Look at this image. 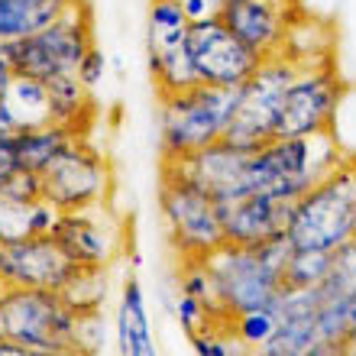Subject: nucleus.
Wrapping results in <instances>:
<instances>
[{
  "mask_svg": "<svg viewBox=\"0 0 356 356\" xmlns=\"http://www.w3.org/2000/svg\"><path fill=\"white\" fill-rule=\"evenodd\" d=\"M0 101H3V107H7L10 120H13L17 130L52 123V97H49V85L46 81H39V78L13 75V81L7 85V91L0 94Z\"/></svg>",
  "mask_w": 356,
  "mask_h": 356,
  "instance_id": "21",
  "label": "nucleus"
},
{
  "mask_svg": "<svg viewBox=\"0 0 356 356\" xmlns=\"http://www.w3.org/2000/svg\"><path fill=\"white\" fill-rule=\"evenodd\" d=\"M52 236L75 266H104V269H111L120 259H127L133 250L127 217L120 211H113L111 201L62 211Z\"/></svg>",
  "mask_w": 356,
  "mask_h": 356,
  "instance_id": "10",
  "label": "nucleus"
},
{
  "mask_svg": "<svg viewBox=\"0 0 356 356\" xmlns=\"http://www.w3.org/2000/svg\"><path fill=\"white\" fill-rule=\"evenodd\" d=\"M0 356H39V353H33V350L23 347V343H17V340L0 337Z\"/></svg>",
  "mask_w": 356,
  "mask_h": 356,
  "instance_id": "36",
  "label": "nucleus"
},
{
  "mask_svg": "<svg viewBox=\"0 0 356 356\" xmlns=\"http://www.w3.org/2000/svg\"><path fill=\"white\" fill-rule=\"evenodd\" d=\"M81 81H85V88H91V91H97L104 81V75H107V56L101 52V46L94 42L91 49L85 52V58H81V65H78L75 72Z\"/></svg>",
  "mask_w": 356,
  "mask_h": 356,
  "instance_id": "33",
  "label": "nucleus"
},
{
  "mask_svg": "<svg viewBox=\"0 0 356 356\" xmlns=\"http://www.w3.org/2000/svg\"><path fill=\"white\" fill-rule=\"evenodd\" d=\"M291 207H295V201H285L275 195H243L230 204H220L227 243L259 246L275 240V236H289Z\"/></svg>",
  "mask_w": 356,
  "mask_h": 356,
  "instance_id": "16",
  "label": "nucleus"
},
{
  "mask_svg": "<svg viewBox=\"0 0 356 356\" xmlns=\"http://www.w3.org/2000/svg\"><path fill=\"white\" fill-rule=\"evenodd\" d=\"M159 211L178 263L181 259H207L227 243L220 204L204 188H197L195 181H188L181 172L169 169V165H162Z\"/></svg>",
  "mask_w": 356,
  "mask_h": 356,
  "instance_id": "4",
  "label": "nucleus"
},
{
  "mask_svg": "<svg viewBox=\"0 0 356 356\" xmlns=\"http://www.w3.org/2000/svg\"><path fill=\"white\" fill-rule=\"evenodd\" d=\"M46 356H91V353H85V350H78V347H65V350H56V353H46Z\"/></svg>",
  "mask_w": 356,
  "mask_h": 356,
  "instance_id": "39",
  "label": "nucleus"
},
{
  "mask_svg": "<svg viewBox=\"0 0 356 356\" xmlns=\"http://www.w3.org/2000/svg\"><path fill=\"white\" fill-rule=\"evenodd\" d=\"M191 19L178 0H149L146 10V58L159 62L165 56H175L185 49Z\"/></svg>",
  "mask_w": 356,
  "mask_h": 356,
  "instance_id": "19",
  "label": "nucleus"
},
{
  "mask_svg": "<svg viewBox=\"0 0 356 356\" xmlns=\"http://www.w3.org/2000/svg\"><path fill=\"white\" fill-rule=\"evenodd\" d=\"M321 291L327 298H353L356 295V236H350L343 246L330 253V272Z\"/></svg>",
  "mask_w": 356,
  "mask_h": 356,
  "instance_id": "26",
  "label": "nucleus"
},
{
  "mask_svg": "<svg viewBox=\"0 0 356 356\" xmlns=\"http://www.w3.org/2000/svg\"><path fill=\"white\" fill-rule=\"evenodd\" d=\"M188 343H191V356H243L250 350L246 343L236 340V334L230 330V321L224 318L188 334Z\"/></svg>",
  "mask_w": 356,
  "mask_h": 356,
  "instance_id": "25",
  "label": "nucleus"
},
{
  "mask_svg": "<svg viewBox=\"0 0 356 356\" xmlns=\"http://www.w3.org/2000/svg\"><path fill=\"white\" fill-rule=\"evenodd\" d=\"M172 314H175L178 327L185 330V334H195V330L207 327V324H214L220 318L214 311V305H207V301L195 298V295H185V291H178L175 305H172Z\"/></svg>",
  "mask_w": 356,
  "mask_h": 356,
  "instance_id": "29",
  "label": "nucleus"
},
{
  "mask_svg": "<svg viewBox=\"0 0 356 356\" xmlns=\"http://www.w3.org/2000/svg\"><path fill=\"white\" fill-rule=\"evenodd\" d=\"M113 347L117 356H162L149 321L146 289L136 275H127L113 311Z\"/></svg>",
  "mask_w": 356,
  "mask_h": 356,
  "instance_id": "17",
  "label": "nucleus"
},
{
  "mask_svg": "<svg viewBox=\"0 0 356 356\" xmlns=\"http://www.w3.org/2000/svg\"><path fill=\"white\" fill-rule=\"evenodd\" d=\"M178 291L214 305V289H211V275H207L204 259H181V266H178Z\"/></svg>",
  "mask_w": 356,
  "mask_h": 356,
  "instance_id": "30",
  "label": "nucleus"
},
{
  "mask_svg": "<svg viewBox=\"0 0 356 356\" xmlns=\"http://www.w3.org/2000/svg\"><path fill=\"white\" fill-rule=\"evenodd\" d=\"M75 0H0V39L13 42L49 26Z\"/></svg>",
  "mask_w": 356,
  "mask_h": 356,
  "instance_id": "22",
  "label": "nucleus"
},
{
  "mask_svg": "<svg viewBox=\"0 0 356 356\" xmlns=\"http://www.w3.org/2000/svg\"><path fill=\"white\" fill-rule=\"evenodd\" d=\"M0 197L19 201V204H33V201L42 197V178H39L36 172H26V169L10 172V175L0 181Z\"/></svg>",
  "mask_w": 356,
  "mask_h": 356,
  "instance_id": "31",
  "label": "nucleus"
},
{
  "mask_svg": "<svg viewBox=\"0 0 356 356\" xmlns=\"http://www.w3.org/2000/svg\"><path fill=\"white\" fill-rule=\"evenodd\" d=\"M211 289H214V308L224 321L253 308H269L282 298V272L263 259L256 246L224 243L217 253L204 259Z\"/></svg>",
  "mask_w": 356,
  "mask_h": 356,
  "instance_id": "7",
  "label": "nucleus"
},
{
  "mask_svg": "<svg viewBox=\"0 0 356 356\" xmlns=\"http://www.w3.org/2000/svg\"><path fill=\"white\" fill-rule=\"evenodd\" d=\"M75 263L65 256L56 236H26L3 243L0 282L3 289H42L58 291L72 275Z\"/></svg>",
  "mask_w": 356,
  "mask_h": 356,
  "instance_id": "13",
  "label": "nucleus"
},
{
  "mask_svg": "<svg viewBox=\"0 0 356 356\" xmlns=\"http://www.w3.org/2000/svg\"><path fill=\"white\" fill-rule=\"evenodd\" d=\"M234 111V91L195 85L188 91L159 97V149L162 162L188 159L224 140Z\"/></svg>",
  "mask_w": 356,
  "mask_h": 356,
  "instance_id": "3",
  "label": "nucleus"
},
{
  "mask_svg": "<svg viewBox=\"0 0 356 356\" xmlns=\"http://www.w3.org/2000/svg\"><path fill=\"white\" fill-rule=\"evenodd\" d=\"M17 68H13V52H10V42L0 39V94L7 91V85L13 81Z\"/></svg>",
  "mask_w": 356,
  "mask_h": 356,
  "instance_id": "34",
  "label": "nucleus"
},
{
  "mask_svg": "<svg viewBox=\"0 0 356 356\" xmlns=\"http://www.w3.org/2000/svg\"><path fill=\"white\" fill-rule=\"evenodd\" d=\"M343 159L347 156H343L334 133L275 136L266 146L250 152L246 195H275L285 201H298Z\"/></svg>",
  "mask_w": 356,
  "mask_h": 356,
  "instance_id": "1",
  "label": "nucleus"
},
{
  "mask_svg": "<svg viewBox=\"0 0 356 356\" xmlns=\"http://www.w3.org/2000/svg\"><path fill=\"white\" fill-rule=\"evenodd\" d=\"M17 156H13V136H0V181L10 175V172H17Z\"/></svg>",
  "mask_w": 356,
  "mask_h": 356,
  "instance_id": "35",
  "label": "nucleus"
},
{
  "mask_svg": "<svg viewBox=\"0 0 356 356\" xmlns=\"http://www.w3.org/2000/svg\"><path fill=\"white\" fill-rule=\"evenodd\" d=\"M111 330H113V321H107L104 311H88V314H75V343L72 347L85 350V353L97 356L107 340H111Z\"/></svg>",
  "mask_w": 356,
  "mask_h": 356,
  "instance_id": "28",
  "label": "nucleus"
},
{
  "mask_svg": "<svg viewBox=\"0 0 356 356\" xmlns=\"http://www.w3.org/2000/svg\"><path fill=\"white\" fill-rule=\"evenodd\" d=\"M169 169L181 172L188 181L204 188L217 204H230L236 197L246 195V165H250V149L230 146V143L217 140L214 146L188 156L178 162H162Z\"/></svg>",
  "mask_w": 356,
  "mask_h": 356,
  "instance_id": "15",
  "label": "nucleus"
},
{
  "mask_svg": "<svg viewBox=\"0 0 356 356\" xmlns=\"http://www.w3.org/2000/svg\"><path fill=\"white\" fill-rule=\"evenodd\" d=\"M356 234V159H343L291 207L289 240L295 250L334 253Z\"/></svg>",
  "mask_w": 356,
  "mask_h": 356,
  "instance_id": "2",
  "label": "nucleus"
},
{
  "mask_svg": "<svg viewBox=\"0 0 356 356\" xmlns=\"http://www.w3.org/2000/svg\"><path fill=\"white\" fill-rule=\"evenodd\" d=\"M0 256H3V240H0Z\"/></svg>",
  "mask_w": 356,
  "mask_h": 356,
  "instance_id": "42",
  "label": "nucleus"
},
{
  "mask_svg": "<svg viewBox=\"0 0 356 356\" xmlns=\"http://www.w3.org/2000/svg\"><path fill=\"white\" fill-rule=\"evenodd\" d=\"M111 269L104 266H75L65 285L58 289V298L65 301L75 314H88V311H104V305L111 301Z\"/></svg>",
  "mask_w": 356,
  "mask_h": 356,
  "instance_id": "23",
  "label": "nucleus"
},
{
  "mask_svg": "<svg viewBox=\"0 0 356 356\" xmlns=\"http://www.w3.org/2000/svg\"><path fill=\"white\" fill-rule=\"evenodd\" d=\"M298 17V0H224L220 7V19L263 58L279 56Z\"/></svg>",
  "mask_w": 356,
  "mask_h": 356,
  "instance_id": "14",
  "label": "nucleus"
},
{
  "mask_svg": "<svg viewBox=\"0 0 356 356\" xmlns=\"http://www.w3.org/2000/svg\"><path fill=\"white\" fill-rule=\"evenodd\" d=\"M17 133V127H13V120H10V113H7V107H3V101H0V136H13Z\"/></svg>",
  "mask_w": 356,
  "mask_h": 356,
  "instance_id": "38",
  "label": "nucleus"
},
{
  "mask_svg": "<svg viewBox=\"0 0 356 356\" xmlns=\"http://www.w3.org/2000/svg\"><path fill=\"white\" fill-rule=\"evenodd\" d=\"M0 295H3V282H0Z\"/></svg>",
  "mask_w": 356,
  "mask_h": 356,
  "instance_id": "43",
  "label": "nucleus"
},
{
  "mask_svg": "<svg viewBox=\"0 0 356 356\" xmlns=\"http://www.w3.org/2000/svg\"><path fill=\"white\" fill-rule=\"evenodd\" d=\"M275 327H279V311H275V305H269V308L243 311V314L230 318V330H234L236 340L246 343L250 350L263 347L266 340L275 334Z\"/></svg>",
  "mask_w": 356,
  "mask_h": 356,
  "instance_id": "27",
  "label": "nucleus"
},
{
  "mask_svg": "<svg viewBox=\"0 0 356 356\" xmlns=\"http://www.w3.org/2000/svg\"><path fill=\"white\" fill-rule=\"evenodd\" d=\"M78 140H81V133L65 127V123H56V120L42 123V127H26V130L13 133V156H17L19 169L42 175V172L52 169Z\"/></svg>",
  "mask_w": 356,
  "mask_h": 356,
  "instance_id": "18",
  "label": "nucleus"
},
{
  "mask_svg": "<svg viewBox=\"0 0 356 356\" xmlns=\"http://www.w3.org/2000/svg\"><path fill=\"white\" fill-rule=\"evenodd\" d=\"M0 337H7V327H3V311H0Z\"/></svg>",
  "mask_w": 356,
  "mask_h": 356,
  "instance_id": "40",
  "label": "nucleus"
},
{
  "mask_svg": "<svg viewBox=\"0 0 356 356\" xmlns=\"http://www.w3.org/2000/svg\"><path fill=\"white\" fill-rule=\"evenodd\" d=\"M343 347H356V295L350 298V308H347V343Z\"/></svg>",
  "mask_w": 356,
  "mask_h": 356,
  "instance_id": "37",
  "label": "nucleus"
},
{
  "mask_svg": "<svg viewBox=\"0 0 356 356\" xmlns=\"http://www.w3.org/2000/svg\"><path fill=\"white\" fill-rule=\"evenodd\" d=\"M343 91H347V85L337 75L334 62L298 65L289 91H285V101H282L279 136L334 133L337 111L343 104Z\"/></svg>",
  "mask_w": 356,
  "mask_h": 356,
  "instance_id": "11",
  "label": "nucleus"
},
{
  "mask_svg": "<svg viewBox=\"0 0 356 356\" xmlns=\"http://www.w3.org/2000/svg\"><path fill=\"white\" fill-rule=\"evenodd\" d=\"M347 356H356V347H347Z\"/></svg>",
  "mask_w": 356,
  "mask_h": 356,
  "instance_id": "41",
  "label": "nucleus"
},
{
  "mask_svg": "<svg viewBox=\"0 0 356 356\" xmlns=\"http://www.w3.org/2000/svg\"><path fill=\"white\" fill-rule=\"evenodd\" d=\"M185 52L191 68H195L197 85L227 88V91H236L243 81L253 78L256 68L263 65V56L246 46L243 39L220 19V13L197 19V23L188 26Z\"/></svg>",
  "mask_w": 356,
  "mask_h": 356,
  "instance_id": "9",
  "label": "nucleus"
},
{
  "mask_svg": "<svg viewBox=\"0 0 356 356\" xmlns=\"http://www.w3.org/2000/svg\"><path fill=\"white\" fill-rule=\"evenodd\" d=\"M7 337L46 356L75 343V311L58 298V291L3 289L0 295Z\"/></svg>",
  "mask_w": 356,
  "mask_h": 356,
  "instance_id": "8",
  "label": "nucleus"
},
{
  "mask_svg": "<svg viewBox=\"0 0 356 356\" xmlns=\"http://www.w3.org/2000/svg\"><path fill=\"white\" fill-rule=\"evenodd\" d=\"M330 272V253H321V250H295L282 272V285L285 289H321L324 279Z\"/></svg>",
  "mask_w": 356,
  "mask_h": 356,
  "instance_id": "24",
  "label": "nucleus"
},
{
  "mask_svg": "<svg viewBox=\"0 0 356 356\" xmlns=\"http://www.w3.org/2000/svg\"><path fill=\"white\" fill-rule=\"evenodd\" d=\"M353 236H356V234H353Z\"/></svg>",
  "mask_w": 356,
  "mask_h": 356,
  "instance_id": "44",
  "label": "nucleus"
},
{
  "mask_svg": "<svg viewBox=\"0 0 356 356\" xmlns=\"http://www.w3.org/2000/svg\"><path fill=\"white\" fill-rule=\"evenodd\" d=\"M295 72L298 65L282 52L263 58V65L253 72V78L234 91V111L224 127V143L253 152L269 140H275L282 120V101H285V91H289Z\"/></svg>",
  "mask_w": 356,
  "mask_h": 356,
  "instance_id": "6",
  "label": "nucleus"
},
{
  "mask_svg": "<svg viewBox=\"0 0 356 356\" xmlns=\"http://www.w3.org/2000/svg\"><path fill=\"white\" fill-rule=\"evenodd\" d=\"M42 197L52 201L58 211H75L111 201L113 172L111 162L88 136L72 146L52 169L42 172Z\"/></svg>",
  "mask_w": 356,
  "mask_h": 356,
  "instance_id": "12",
  "label": "nucleus"
},
{
  "mask_svg": "<svg viewBox=\"0 0 356 356\" xmlns=\"http://www.w3.org/2000/svg\"><path fill=\"white\" fill-rule=\"evenodd\" d=\"M29 207L33 204H19V201L0 197V240H3V243L33 236L29 234Z\"/></svg>",
  "mask_w": 356,
  "mask_h": 356,
  "instance_id": "32",
  "label": "nucleus"
},
{
  "mask_svg": "<svg viewBox=\"0 0 356 356\" xmlns=\"http://www.w3.org/2000/svg\"><path fill=\"white\" fill-rule=\"evenodd\" d=\"M94 19L88 0H75L72 7L49 26L36 29L23 39L10 42L17 75H29L39 81H56L62 75H75L85 52L94 46Z\"/></svg>",
  "mask_w": 356,
  "mask_h": 356,
  "instance_id": "5",
  "label": "nucleus"
},
{
  "mask_svg": "<svg viewBox=\"0 0 356 356\" xmlns=\"http://www.w3.org/2000/svg\"><path fill=\"white\" fill-rule=\"evenodd\" d=\"M49 97H52V120L88 136V130L94 127V117H97V101H94L91 88H85V81L78 75H62L56 81H49Z\"/></svg>",
  "mask_w": 356,
  "mask_h": 356,
  "instance_id": "20",
  "label": "nucleus"
}]
</instances>
